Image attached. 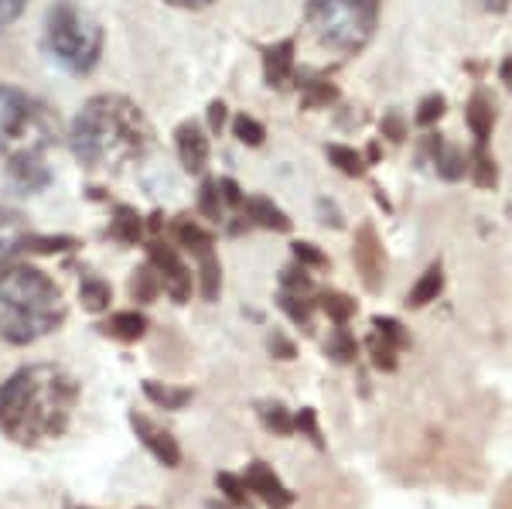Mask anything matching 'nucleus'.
Listing matches in <instances>:
<instances>
[{
  "label": "nucleus",
  "instance_id": "50",
  "mask_svg": "<svg viewBox=\"0 0 512 509\" xmlns=\"http://www.w3.org/2000/svg\"><path fill=\"white\" fill-rule=\"evenodd\" d=\"M209 509H226V506H219V503H209Z\"/></svg>",
  "mask_w": 512,
  "mask_h": 509
},
{
  "label": "nucleus",
  "instance_id": "26",
  "mask_svg": "<svg viewBox=\"0 0 512 509\" xmlns=\"http://www.w3.org/2000/svg\"><path fill=\"white\" fill-rule=\"evenodd\" d=\"M256 417H260V424L267 431L294 434V414L284 404H280V400H260V404H256Z\"/></svg>",
  "mask_w": 512,
  "mask_h": 509
},
{
  "label": "nucleus",
  "instance_id": "36",
  "mask_svg": "<svg viewBox=\"0 0 512 509\" xmlns=\"http://www.w3.org/2000/svg\"><path fill=\"white\" fill-rule=\"evenodd\" d=\"M280 291H291V294H311V291H315V284H311L308 267L294 264V267L280 270Z\"/></svg>",
  "mask_w": 512,
  "mask_h": 509
},
{
  "label": "nucleus",
  "instance_id": "37",
  "mask_svg": "<svg viewBox=\"0 0 512 509\" xmlns=\"http://www.w3.org/2000/svg\"><path fill=\"white\" fill-rule=\"evenodd\" d=\"M366 346H369V356H373V366L376 369H386V373H393V369H396V352H400V349L390 346V342H383L376 332L369 335Z\"/></svg>",
  "mask_w": 512,
  "mask_h": 509
},
{
  "label": "nucleus",
  "instance_id": "39",
  "mask_svg": "<svg viewBox=\"0 0 512 509\" xmlns=\"http://www.w3.org/2000/svg\"><path fill=\"white\" fill-rule=\"evenodd\" d=\"M291 250H294V264H301V267H308V270H321V267H328V257L318 250L315 243L297 240V243H291Z\"/></svg>",
  "mask_w": 512,
  "mask_h": 509
},
{
  "label": "nucleus",
  "instance_id": "24",
  "mask_svg": "<svg viewBox=\"0 0 512 509\" xmlns=\"http://www.w3.org/2000/svg\"><path fill=\"white\" fill-rule=\"evenodd\" d=\"M79 301H82V308H86L89 315H99V311H110L113 287L106 284L103 277L89 274V277H82V284H79Z\"/></svg>",
  "mask_w": 512,
  "mask_h": 509
},
{
  "label": "nucleus",
  "instance_id": "8",
  "mask_svg": "<svg viewBox=\"0 0 512 509\" xmlns=\"http://www.w3.org/2000/svg\"><path fill=\"white\" fill-rule=\"evenodd\" d=\"M147 264L158 270V281H161V291L168 294L175 305H185L192 298V287H195V277H192V267L178 257L175 246L154 240L147 246Z\"/></svg>",
  "mask_w": 512,
  "mask_h": 509
},
{
  "label": "nucleus",
  "instance_id": "2",
  "mask_svg": "<svg viewBox=\"0 0 512 509\" xmlns=\"http://www.w3.org/2000/svg\"><path fill=\"white\" fill-rule=\"evenodd\" d=\"M69 141L82 168L120 175L151 154L154 130L134 100L117 93H99L82 103L79 117L72 120Z\"/></svg>",
  "mask_w": 512,
  "mask_h": 509
},
{
  "label": "nucleus",
  "instance_id": "10",
  "mask_svg": "<svg viewBox=\"0 0 512 509\" xmlns=\"http://www.w3.org/2000/svg\"><path fill=\"white\" fill-rule=\"evenodd\" d=\"M127 421H130V428H134V434H137L140 445H144L147 451H151V455L158 458V462L164 465V469H178V465H181V448H178L175 434L164 431V428H158V424H154L151 417L137 414V410H130Z\"/></svg>",
  "mask_w": 512,
  "mask_h": 509
},
{
  "label": "nucleus",
  "instance_id": "5",
  "mask_svg": "<svg viewBox=\"0 0 512 509\" xmlns=\"http://www.w3.org/2000/svg\"><path fill=\"white\" fill-rule=\"evenodd\" d=\"M379 0H308L304 24L321 48L335 55H359L373 41Z\"/></svg>",
  "mask_w": 512,
  "mask_h": 509
},
{
  "label": "nucleus",
  "instance_id": "28",
  "mask_svg": "<svg viewBox=\"0 0 512 509\" xmlns=\"http://www.w3.org/2000/svg\"><path fill=\"white\" fill-rule=\"evenodd\" d=\"M325 154H328V161H332L335 168L342 171V175H349V178H362V175H366V168H369L366 154H359L355 147L328 144V147H325Z\"/></svg>",
  "mask_w": 512,
  "mask_h": 509
},
{
  "label": "nucleus",
  "instance_id": "35",
  "mask_svg": "<svg viewBox=\"0 0 512 509\" xmlns=\"http://www.w3.org/2000/svg\"><path fill=\"white\" fill-rule=\"evenodd\" d=\"M373 332H376L383 342H390V346H396V349H407V342H410V335L403 332V325L396 322V318H386V315H376V318H373Z\"/></svg>",
  "mask_w": 512,
  "mask_h": 509
},
{
  "label": "nucleus",
  "instance_id": "11",
  "mask_svg": "<svg viewBox=\"0 0 512 509\" xmlns=\"http://www.w3.org/2000/svg\"><path fill=\"white\" fill-rule=\"evenodd\" d=\"M246 486H250V492L256 499H260L263 506H270V509H287V506H294V492L284 486V482L277 479V472L270 469L267 462H250L246 465Z\"/></svg>",
  "mask_w": 512,
  "mask_h": 509
},
{
  "label": "nucleus",
  "instance_id": "25",
  "mask_svg": "<svg viewBox=\"0 0 512 509\" xmlns=\"http://www.w3.org/2000/svg\"><path fill=\"white\" fill-rule=\"evenodd\" d=\"M468 175H472V182L478 188H495V182H499V168H495L489 144L472 147V154H468Z\"/></svg>",
  "mask_w": 512,
  "mask_h": 509
},
{
  "label": "nucleus",
  "instance_id": "27",
  "mask_svg": "<svg viewBox=\"0 0 512 509\" xmlns=\"http://www.w3.org/2000/svg\"><path fill=\"white\" fill-rule=\"evenodd\" d=\"M315 305L325 311L335 325H349L355 318V311H359V305H355L349 294H342V291H321Z\"/></svg>",
  "mask_w": 512,
  "mask_h": 509
},
{
  "label": "nucleus",
  "instance_id": "12",
  "mask_svg": "<svg viewBox=\"0 0 512 509\" xmlns=\"http://www.w3.org/2000/svg\"><path fill=\"white\" fill-rule=\"evenodd\" d=\"M424 158L434 164V171L444 178V182H458V178H465L468 171V154L461 151V147H454L444 141L441 134H427L424 137Z\"/></svg>",
  "mask_w": 512,
  "mask_h": 509
},
{
  "label": "nucleus",
  "instance_id": "48",
  "mask_svg": "<svg viewBox=\"0 0 512 509\" xmlns=\"http://www.w3.org/2000/svg\"><path fill=\"white\" fill-rule=\"evenodd\" d=\"M499 76H502V82L512 89V52L506 55V62H502V69H499Z\"/></svg>",
  "mask_w": 512,
  "mask_h": 509
},
{
  "label": "nucleus",
  "instance_id": "32",
  "mask_svg": "<svg viewBox=\"0 0 512 509\" xmlns=\"http://www.w3.org/2000/svg\"><path fill=\"white\" fill-rule=\"evenodd\" d=\"M328 356L335 359V363H352L355 356H359V342H355V335L349 332L345 325H335V332L328 335V346H325Z\"/></svg>",
  "mask_w": 512,
  "mask_h": 509
},
{
  "label": "nucleus",
  "instance_id": "43",
  "mask_svg": "<svg viewBox=\"0 0 512 509\" xmlns=\"http://www.w3.org/2000/svg\"><path fill=\"white\" fill-rule=\"evenodd\" d=\"M383 137H390V141H396V144L407 137V123H403V117L396 110L383 117Z\"/></svg>",
  "mask_w": 512,
  "mask_h": 509
},
{
  "label": "nucleus",
  "instance_id": "19",
  "mask_svg": "<svg viewBox=\"0 0 512 509\" xmlns=\"http://www.w3.org/2000/svg\"><path fill=\"white\" fill-rule=\"evenodd\" d=\"M465 120H468V130H472L475 144H489L492 127H495V106H492L489 96L475 93L465 106Z\"/></svg>",
  "mask_w": 512,
  "mask_h": 509
},
{
  "label": "nucleus",
  "instance_id": "22",
  "mask_svg": "<svg viewBox=\"0 0 512 509\" xmlns=\"http://www.w3.org/2000/svg\"><path fill=\"white\" fill-rule=\"evenodd\" d=\"M144 397L161 410H181L192 404V390L171 387V383H161V380H144Z\"/></svg>",
  "mask_w": 512,
  "mask_h": 509
},
{
  "label": "nucleus",
  "instance_id": "6",
  "mask_svg": "<svg viewBox=\"0 0 512 509\" xmlns=\"http://www.w3.org/2000/svg\"><path fill=\"white\" fill-rule=\"evenodd\" d=\"M45 52L62 65L72 76H89L99 65L103 55V28L96 24V18H89L82 7L69 4H55L45 14Z\"/></svg>",
  "mask_w": 512,
  "mask_h": 509
},
{
  "label": "nucleus",
  "instance_id": "33",
  "mask_svg": "<svg viewBox=\"0 0 512 509\" xmlns=\"http://www.w3.org/2000/svg\"><path fill=\"white\" fill-rule=\"evenodd\" d=\"M79 240L76 236H35L28 233V240H24V250L28 253H69L76 250Z\"/></svg>",
  "mask_w": 512,
  "mask_h": 509
},
{
  "label": "nucleus",
  "instance_id": "44",
  "mask_svg": "<svg viewBox=\"0 0 512 509\" xmlns=\"http://www.w3.org/2000/svg\"><path fill=\"white\" fill-rule=\"evenodd\" d=\"M219 188H222V199H226L229 209H239V205H243V188H239L233 178H219Z\"/></svg>",
  "mask_w": 512,
  "mask_h": 509
},
{
  "label": "nucleus",
  "instance_id": "18",
  "mask_svg": "<svg viewBox=\"0 0 512 509\" xmlns=\"http://www.w3.org/2000/svg\"><path fill=\"white\" fill-rule=\"evenodd\" d=\"M106 236L123 243V246H137L140 240H144V216H140L134 205H117Z\"/></svg>",
  "mask_w": 512,
  "mask_h": 509
},
{
  "label": "nucleus",
  "instance_id": "4",
  "mask_svg": "<svg viewBox=\"0 0 512 509\" xmlns=\"http://www.w3.org/2000/svg\"><path fill=\"white\" fill-rule=\"evenodd\" d=\"M59 144V117L18 86H0V158L28 188L48 185L45 154Z\"/></svg>",
  "mask_w": 512,
  "mask_h": 509
},
{
  "label": "nucleus",
  "instance_id": "46",
  "mask_svg": "<svg viewBox=\"0 0 512 509\" xmlns=\"http://www.w3.org/2000/svg\"><path fill=\"white\" fill-rule=\"evenodd\" d=\"M164 4L181 7V11H205V7H212L216 0H164Z\"/></svg>",
  "mask_w": 512,
  "mask_h": 509
},
{
  "label": "nucleus",
  "instance_id": "29",
  "mask_svg": "<svg viewBox=\"0 0 512 509\" xmlns=\"http://www.w3.org/2000/svg\"><path fill=\"white\" fill-rule=\"evenodd\" d=\"M161 294V281H158V270L151 264L137 267L134 277H130V298L140 301V305H151L154 298Z\"/></svg>",
  "mask_w": 512,
  "mask_h": 509
},
{
  "label": "nucleus",
  "instance_id": "47",
  "mask_svg": "<svg viewBox=\"0 0 512 509\" xmlns=\"http://www.w3.org/2000/svg\"><path fill=\"white\" fill-rule=\"evenodd\" d=\"M318 209H321V216H325V226L332 223V229H342V216H338V209L332 202H318Z\"/></svg>",
  "mask_w": 512,
  "mask_h": 509
},
{
  "label": "nucleus",
  "instance_id": "15",
  "mask_svg": "<svg viewBox=\"0 0 512 509\" xmlns=\"http://www.w3.org/2000/svg\"><path fill=\"white\" fill-rule=\"evenodd\" d=\"M239 212H243V219L250 226L274 229V233H291V219H287V212L270 199H263V195H250V199H243Z\"/></svg>",
  "mask_w": 512,
  "mask_h": 509
},
{
  "label": "nucleus",
  "instance_id": "20",
  "mask_svg": "<svg viewBox=\"0 0 512 509\" xmlns=\"http://www.w3.org/2000/svg\"><path fill=\"white\" fill-rule=\"evenodd\" d=\"M294 82H297V89H301L304 110H321V106H332L338 100L335 82H328L321 76H308V72H301V76H294Z\"/></svg>",
  "mask_w": 512,
  "mask_h": 509
},
{
  "label": "nucleus",
  "instance_id": "9",
  "mask_svg": "<svg viewBox=\"0 0 512 509\" xmlns=\"http://www.w3.org/2000/svg\"><path fill=\"white\" fill-rule=\"evenodd\" d=\"M352 260H355V267H359V277H362V284H366V291H379L386 277V257H383V243H379L373 223H362L359 233H355Z\"/></svg>",
  "mask_w": 512,
  "mask_h": 509
},
{
  "label": "nucleus",
  "instance_id": "16",
  "mask_svg": "<svg viewBox=\"0 0 512 509\" xmlns=\"http://www.w3.org/2000/svg\"><path fill=\"white\" fill-rule=\"evenodd\" d=\"M28 233H31L28 219H24L18 209H7V205H0V267L11 264L14 253L24 250Z\"/></svg>",
  "mask_w": 512,
  "mask_h": 509
},
{
  "label": "nucleus",
  "instance_id": "17",
  "mask_svg": "<svg viewBox=\"0 0 512 509\" xmlns=\"http://www.w3.org/2000/svg\"><path fill=\"white\" fill-rule=\"evenodd\" d=\"M147 328H151L147 315H140L134 308V311H117V315H110L103 325H99V332L113 342H140L147 335Z\"/></svg>",
  "mask_w": 512,
  "mask_h": 509
},
{
  "label": "nucleus",
  "instance_id": "1",
  "mask_svg": "<svg viewBox=\"0 0 512 509\" xmlns=\"http://www.w3.org/2000/svg\"><path fill=\"white\" fill-rule=\"evenodd\" d=\"M79 404V383L69 369L35 363L0 383V431L24 448L59 441Z\"/></svg>",
  "mask_w": 512,
  "mask_h": 509
},
{
  "label": "nucleus",
  "instance_id": "45",
  "mask_svg": "<svg viewBox=\"0 0 512 509\" xmlns=\"http://www.w3.org/2000/svg\"><path fill=\"white\" fill-rule=\"evenodd\" d=\"M226 117H229V113H226V103H222V100H212V103H209V130H212V134H222V127H226Z\"/></svg>",
  "mask_w": 512,
  "mask_h": 509
},
{
  "label": "nucleus",
  "instance_id": "21",
  "mask_svg": "<svg viewBox=\"0 0 512 509\" xmlns=\"http://www.w3.org/2000/svg\"><path fill=\"white\" fill-rule=\"evenodd\" d=\"M444 291V267H441V260L437 264H431L420 274V281L410 287V294H407V305L410 308H424V305H431V301H437V294Z\"/></svg>",
  "mask_w": 512,
  "mask_h": 509
},
{
  "label": "nucleus",
  "instance_id": "42",
  "mask_svg": "<svg viewBox=\"0 0 512 509\" xmlns=\"http://www.w3.org/2000/svg\"><path fill=\"white\" fill-rule=\"evenodd\" d=\"M24 7H28V0H0V31L11 28L24 14Z\"/></svg>",
  "mask_w": 512,
  "mask_h": 509
},
{
  "label": "nucleus",
  "instance_id": "30",
  "mask_svg": "<svg viewBox=\"0 0 512 509\" xmlns=\"http://www.w3.org/2000/svg\"><path fill=\"white\" fill-rule=\"evenodd\" d=\"M216 486H219V492H222V496H226L233 506H239V509H253V492H250V486H246L243 475L219 472V475H216Z\"/></svg>",
  "mask_w": 512,
  "mask_h": 509
},
{
  "label": "nucleus",
  "instance_id": "23",
  "mask_svg": "<svg viewBox=\"0 0 512 509\" xmlns=\"http://www.w3.org/2000/svg\"><path fill=\"white\" fill-rule=\"evenodd\" d=\"M277 305L280 311H284L287 318L297 325V328H304V332H315L311 328V315H315V301H311V294H291V291H280L277 294Z\"/></svg>",
  "mask_w": 512,
  "mask_h": 509
},
{
  "label": "nucleus",
  "instance_id": "41",
  "mask_svg": "<svg viewBox=\"0 0 512 509\" xmlns=\"http://www.w3.org/2000/svg\"><path fill=\"white\" fill-rule=\"evenodd\" d=\"M267 349L274 352L277 359H284V363H287V359H294V356H297V346H294L291 339H287L284 332H270V339H267Z\"/></svg>",
  "mask_w": 512,
  "mask_h": 509
},
{
  "label": "nucleus",
  "instance_id": "51",
  "mask_svg": "<svg viewBox=\"0 0 512 509\" xmlns=\"http://www.w3.org/2000/svg\"><path fill=\"white\" fill-rule=\"evenodd\" d=\"M82 509H89V506H82Z\"/></svg>",
  "mask_w": 512,
  "mask_h": 509
},
{
  "label": "nucleus",
  "instance_id": "7",
  "mask_svg": "<svg viewBox=\"0 0 512 509\" xmlns=\"http://www.w3.org/2000/svg\"><path fill=\"white\" fill-rule=\"evenodd\" d=\"M175 240L185 246L198 264V291H202L205 301H219L222 291V267L216 257V236L209 229H202L192 219H178L175 223Z\"/></svg>",
  "mask_w": 512,
  "mask_h": 509
},
{
  "label": "nucleus",
  "instance_id": "14",
  "mask_svg": "<svg viewBox=\"0 0 512 509\" xmlns=\"http://www.w3.org/2000/svg\"><path fill=\"white\" fill-rule=\"evenodd\" d=\"M294 52H297V41L284 38L277 45L263 48V79H267L270 89H287L297 76V65H294Z\"/></svg>",
  "mask_w": 512,
  "mask_h": 509
},
{
  "label": "nucleus",
  "instance_id": "49",
  "mask_svg": "<svg viewBox=\"0 0 512 509\" xmlns=\"http://www.w3.org/2000/svg\"><path fill=\"white\" fill-rule=\"evenodd\" d=\"M482 4L489 7V11H509L512 0H482Z\"/></svg>",
  "mask_w": 512,
  "mask_h": 509
},
{
  "label": "nucleus",
  "instance_id": "40",
  "mask_svg": "<svg viewBox=\"0 0 512 509\" xmlns=\"http://www.w3.org/2000/svg\"><path fill=\"white\" fill-rule=\"evenodd\" d=\"M294 431H304L311 438V445L325 448V441H321V428H318V417H315V410H311V407H304V410H297V414H294Z\"/></svg>",
  "mask_w": 512,
  "mask_h": 509
},
{
  "label": "nucleus",
  "instance_id": "38",
  "mask_svg": "<svg viewBox=\"0 0 512 509\" xmlns=\"http://www.w3.org/2000/svg\"><path fill=\"white\" fill-rule=\"evenodd\" d=\"M444 106H448V100H444L441 93H431V96H424L417 106V127H434L437 120L444 117Z\"/></svg>",
  "mask_w": 512,
  "mask_h": 509
},
{
  "label": "nucleus",
  "instance_id": "13",
  "mask_svg": "<svg viewBox=\"0 0 512 509\" xmlns=\"http://www.w3.org/2000/svg\"><path fill=\"white\" fill-rule=\"evenodd\" d=\"M175 147H178L181 168H185L188 175H202L205 164H209V137H205V130L198 127L195 120L178 123V130H175Z\"/></svg>",
  "mask_w": 512,
  "mask_h": 509
},
{
  "label": "nucleus",
  "instance_id": "3",
  "mask_svg": "<svg viewBox=\"0 0 512 509\" xmlns=\"http://www.w3.org/2000/svg\"><path fill=\"white\" fill-rule=\"evenodd\" d=\"M69 318L62 287L31 264L0 267V339L11 346H35L59 332Z\"/></svg>",
  "mask_w": 512,
  "mask_h": 509
},
{
  "label": "nucleus",
  "instance_id": "31",
  "mask_svg": "<svg viewBox=\"0 0 512 509\" xmlns=\"http://www.w3.org/2000/svg\"><path fill=\"white\" fill-rule=\"evenodd\" d=\"M198 212H202L209 223H219L222 212H226V199H222V188L216 178H205L198 188Z\"/></svg>",
  "mask_w": 512,
  "mask_h": 509
},
{
  "label": "nucleus",
  "instance_id": "34",
  "mask_svg": "<svg viewBox=\"0 0 512 509\" xmlns=\"http://www.w3.org/2000/svg\"><path fill=\"white\" fill-rule=\"evenodd\" d=\"M233 134L239 144H250V147H260L263 137H267V130H263L260 120H253L250 113H239V117L233 120Z\"/></svg>",
  "mask_w": 512,
  "mask_h": 509
}]
</instances>
